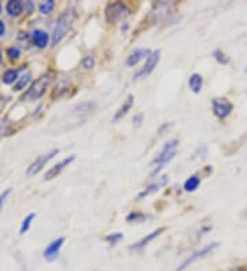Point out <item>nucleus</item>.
<instances>
[{
    "instance_id": "obj_1",
    "label": "nucleus",
    "mask_w": 247,
    "mask_h": 271,
    "mask_svg": "<svg viewBox=\"0 0 247 271\" xmlns=\"http://www.w3.org/2000/svg\"><path fill=\"white\" fill-rule=\"evenodd\" d=\"M76 15H77V12H76V8H73V7H69L68 10L60 14L54 27V32H52V40H51L52 45L60 43L62 38L68 34L70 27L73 25V22H74Z\"/></svg>"
},
{
    "instance_id": "obj_2",
    "label": "nucleus",
    "mask_w": 247,
    "mask_h": 271,
    "mask_svg": "<svg viewBox=\"0 0 247 271\" xmlns=\"http://www.w3.org/2000/svg\"><path fill=\"white\" fill-rule=\"evenodd\" d=\"M178 145V140L173 138V140H169L164 148L160 151V154L156 155V158L152 160V166H154V170L151 173V177H156L160 171L165 167L166 163H169L170 160L176 156V148Z\"/></svg>"
},
{
    "instance_id": "obj_3",
    "label": "nucleus",
    "mask_w": 247,
    "mask_h": 271,
    "mask_svg": "<svg viewBox=\"0 0 247 271\" xmlns=\"http://www.w3.org/2000/svg\"><path fill=\"white\" fill-rule=\"evenodd\" d=\"M50 82H51V75L50 74L42 75V77L34 81L32 85H30V88L25 92V95L22 96V100L32 101L40 99V97L46 93V90L48 88Z\"/></svg>"
},
{
    "instance_id": "obj_4",
    "label": "nucleus",
    "mask_w": 247,
    "mask_h": 271,
    "mask_svg": "<svg viewBox=\"0 0 247 271\" xmlns=\"http://www.w3.org/2000/svg\"><path fill=\"white\" fill-rule=\"evenodd\" d=\"M106 19L110 23H114V22L121 21L122 18L129 15V8L126 5L121 3V1H116V3H110V4L106 7Z\"/></svg>"
},
{
    "instance_id": "obj_5",
    "label": "nucleus",
    "mask_w": 247,
    "mask_h": 271,
    "mask_svg": "<svg viewBox=\"0 0 247 271\" xmlns=\"http://www.w3.org/2000/svg\"><path fill=\"white\" fill-rule=\"evenodd\" d=\"M218 247H220V244H218V243H212V244L204 247L202 250L195 251L194 254H191V255L188 256L187 259H186V261H184L183 263H182V265L178 267V270H176V271L186 270L188 266H191V265H192L194 262H196V261H199V259L204 258V256H208L209 254H212V252H213L216 248H218Z\"/></svg>"
},
{
    "instance_id": "obj_6",
    "label": "nucleus",
    "mask_w": 247,
    "mask_h": 271,
    "mask_svg": "<svg viewBox=\"0 0 247 271\" xmlns=\"http://www.w3.org/2000/svg\"><path fill=\"white\" fill-rule=\"evenodd\" d=\"M60 154V149H52L51 152H48V154H43L40 155L38 158H36V159L33 160L32 163L29 165V167H28L26 170V176L28 177H32V176H36L38 171L43 169L44 166L48 163L50 160L54 158L55 155Z\"/></svg>"
},
{
    "instance_id": "obj_7",
    "label": "nucleus",
    "mask_w": 247,
    "mask_h": 271,
    "mask_svg": "<svg viewBox=\"0 0 247 271\" xmlns=\"http://www.w3.org/2000/svg\"><path fill=\"white\" fill-rule=\"evenodd\" d=\"M232 110H234V106H232L231 101H228L226 99L217 97L213 100V112L217 118L224 119L231 114Z\"/></svg>"
},
{
    "instance_id": "obj_8",
    "label": "nucleus",
    "mask_w": 247,
    "mask_h": 271,
    "mask_svg": "<svg viewBox=\"0 0 247 271\" xmlns=\"http://www.w3.org/2000/svg\"><path fill=\"white\" fill-rule=\"evenodd\" d=\"M160 58H161V51H160V49H156L154 52H151L150 55H148V58L146 59V64L143 66V69L139 70V73L134 77V80H138L140 77H144V75L150 74L151 71L156 67V64L160 62Z\"/></svg>"
},
{
    "instance_id": "obj_9",
    "label": "nucleus",
    "mask_w": 247,
    "mask_h": 271,
    "mask_svg": "<svg viewBox=\"0 0 247 271\" xmlns=\"http://www.w3.org/2000/svg\"><path fill=\"white\" fill-rule=\"evenodd\" d=\"M64 243V237H60V239L54 240L52 243H50V245L44 250V259L48 262L55 261L58 255H60V251L62 248V245Z\"/></svg>"
},
{
    "instance_id": "obj_10",
    "label": "nucleus",
    "mask_w": 247,
    "mask_h": 271,
    "mask_svg": "<svg viewBox=\"0 0 247 271\" xmlns=\"http://www.w3.org/2000/svg\"><path fill=\"white\" fill-rule=\"evenodd\" d=\"M169 7H170V3H166V1H161L154 7V10L150 12V21L151 23H156V22L162 21L165 16H166L168 11H169Z\"/></svg>"
},
{
    "instance_id": "obj_11",
    "label": "nucleus",
    "mask_w": 247,
    "mask_h": 271,
    "mask_svg": "<svg viewBox=\"0 0 247 271\" xmlns=\"http://www.w3.org/2000/svg\"><path fill=\"white\" fill-rule=\"evenodd\" d=\"M74 155H72V156H69V158H66V159H64L62 162H60L58 165H55L54 167H51L48 171H47V174H46V177H44V180L46 181H50V180H54L55 177H58L62 173V170H64L66 169V166H69L73 160H74Z\"/></svg>"
},
{
    "instance_id": "obj_12",
    "label": "nucleus",
    "mask_w": 247,
    "mask_h": 271,
    "mask_svg": "<svg viewBox=\"0 0 247 271\" xmlns=\"http://www.w3.org/2000/svg\"><path fill=\"white\" fill-rule=\"evenodd\" d=\"M168 184V177L164 176V177H160L158 180L156 181V182H152V184H150V185L146 188L144 191L140 192L139 196H138V199L139 200H142V199H144V197L150 196V195H152V193H156V192H158L161 188H164V186Z\"/></svg>"
},
{
    "instance_id": "obj_13",
    "label": "nucleus",
    "mask_w": 247,
    "mask_h": 271,
    "mask_svg": "<svg viewBox=\"0 0 247 271\" xmlns=\"http://www.w3.org/2000/svg\"><path fill=\"white\" fill-rule=\"evenodd\" d=\"M150 49H146V48H139V49H134V52L130 53L126 59V64L128 66H134V64H138L142 60V59L148 58V55H150Z\"/></svg>"
},
{
    "instance_id": "obj_14",
    "label": "nucleus",
    "mask_w": 247,
    "mask_h": 271,
    "mask_svg": "<svg viewBox=\"0 0 247 271\" xmlns=\"http://www.w3.org/2000/svg\"><path fill=\"white\" fill-rule=\"evenodd\" d=\"M132 106H134V95H128V97L124 100L122 106L120 107L118 111L116 112V115H114L113 118V122H117V121H120L121 118L125 117V115L129 112V110L132 108Z\"/></svg>"
},
{
    "instance_id": "obj_15",
    "label": "nucleus",
    "mask_w": 247,
    "mask_h": 271,
    "mask_svg": "<svg viewBox=\"0 0 247 271\" xmlns=\"http://www.w3.org/2000/svg\"><path fill=\"white\" fill-rule=\"evenodd\" d=\"M164 230H165V228H160L156 229V230H154V232H151L150 234H147L146 237H143V239L140 240L139 243H136L134 245H132V248H134V250H140V248H143L146 245H148L152 240L156 239L158 236H161V234L164 233Z\"/></svg>"
},
{
    "instance_id": "obj_16",
    "label": "nucleus",
    "mask_w": 247,
    "mask_h": 271,
    "mask_svg": "<svg viewBox=\"0 0 247 271\" xmlns=\"http://www.w3.org/2000/svg\"><path fill=\"white\" fill-rule=\"evenodd\" d=\"M6 10L10 16H20L24 10V3L21 0H10L6 5Z\"/></svg>"
},
{
    "instance_id": "obj_17",
    "label": "nucleus",
    "mask_w": 247,
    "mask_h": 271,
    "mask_svg": "<svg viewBox=\"0 0 247 271\" xmlns=\"http://www.w3.org/2000/svg\"><path fill=\"white\" fill-rule=\"evenodd\" d=\"M48 40H50L48 34L44 32V30L38 29V30H34V32H33V43H34L36 47H38V48L47 47Z\"/></svg>"
},
{
    "instance_id": "obj_18",
    "label": "nucleus",
    "mask_w": 247,
    "mask_h": 271,
    "mask_svg": "<svg viewBox=\"0 0 247 271\" xmlns=\"http://www.w3.org/2000/svg\"><path fill=\"white\" fill-rule=\"evenodd\" d=\"M188 85H190V89L192 90L194 93H199L202 90V86H204V78L202 75L198 74V73H194L190 80H188Z\"/></svg>"
},
{
    "instance_id": "obj_19",
    "label": "nucleus",
    "mask_w": 247,
    "mask_h": 271,
    "mask_svg": "<svg viewBox=\"0 0 247 271\" xmlns=\"http://www.w3.org/2000/svg\"><path fill=\"white\" fill-rule=\"evenodd\" d=\"M199 184H200V178H199L198 176H191L186 182H184V189L187 192L196 191Z\"/></svg>"
},
{
    "instance_id": "obj_20",
    "label": "nucleus",
    "mask_w": 247,
    "mask_h": 271,
    "mask_svg": "<svg viewBox=\"0 0 247 271\" xmlns=\"http://www.w3.org/2000/svg\"><path fill=\"white\" fill-rule=\"evenodd\" d=\"M18 80V70H7L3 75V82L7 84V85H10V84H14L16 81Z\"/></svg>"
},
{
    "instance_id": "obj_21",
    "label": "nucleus",
    "mask_w": 247,
    "mask_h": 271,
    "mask_svg": "<svg viewBox=\"0 0 247 271\" xmlns=\"http://www.w3.org/2000/svg\"><path fill=\"white\" fill-rule=\"evenodd\" d=\"M54 7H55L54 0H47V1H43L42 4L38 5V10H40V12H42L43 15H47V14H50L51 11L54 10Z\"/></svg>"
},
{
    "instance_id": "obj_22",
    "label": "nucleus",
    "mask_w": 247,
    "mask_h": 271,
    "mask_svg": "<svg viewBox=\"0 0 247 271\" xmlns=\"http://www.w3.org/2000/svg\"><path fill=\"white\" fill-rule=\"evenodd\" d=\"M30 78H32V74L30 73H26V74H24L21 77V80L18 81L14 86V90H22L25 86L30 82Z\"/></svg>"
},
{
    "instance_id": "obj_23",
    "label": "nucleus",
    "mask_w": 247,
    "mask_h": 271,
    "mask_svg": "<svg viewBox=\"0 0 247 271\" xmlns=\"http://www.w3.org/2000/svg\"><path fill=\"white\" fill-rule=\"evenodd\" d=\"M34 214H29L26 218L24 219V222H22L21 225V229H20V234H25L29 230V228H30V225H32V221L34 219Z\"/></svg>"
},
{
    "instance_id": "obj_24",
    "label": "nucleus",
    "mask_w": 247,
    "mask_h": 271,
    "mask_svg": "<svg viewBox=\"0 0 247 271\" xmlns=\"http://www.w3.org/2000/svg\"><path fill=\"white\" fill-rule=\"evenodd\" d=\"M147 218V215L142 213H130L126 217V221H128L129 224H132V222H143Z\"/></svg>"
},
{
    "instance_id": "obj_25",
    "label": "nucleus",
    "mask_w": 247,
    "mask_h": 271,
    "mask_svg": "<svg viewBox=\"0 0 247 271\" xmlns=\"http://www.w3.org/2000/svg\"><path fill=\"white\" fill-rule=\"evenodd\" d=\"M7 56L10 60H16L21 56V49L18 47H10L7 49Z\"/></svg>"
},
{
    "instance_id": "obj_26",
    "label": "nucleus",
    "mask_w": 247,
    "mask_h": 271,
    "mask_svg": "<svg viewBox=\"0 0 247 271\" xmlns=\"http://www.w3.org/2000/svg\"><path fill=\"white\" fill-rule=\"evenodd\" d=\"M82 66L86 67V70H91L95 67V58L92 56V55H86L82 59Z\"/></svg>"
},
{
    "instance_id": "obj_27",
    "label": "nucleus",
    "mask_w": 247,
    "mask_h": 271,
    "mask_svg": "<svg viewBox=\"0 0 247 271\" xmlns=\"http://www.w3.org/2000/svg\"><path fill=\"white\" fill-rule=\"evenodd\" d=\"M124 239V234L122 233H113V234H108V237H106V241L110 243V244H117L118 241Z\"/></svg>"
},
{
    "instance_id": "obj_28",
    "label": "nucleus",
    "mask_w": 247,
    "mask_h": 271,
    "mask_svg": "<svg viewBox=\"0 0 247 271\" xmlns=\"http://www.w3.org/2000/svg\"><path fill=\"white\" fill-rule=\"evenodd\" d=\"M11 193V189L8 188V189H6L2 195H0V213H2V210H3V207H4L6 202H7V199H8V196H10Z\"/></svg>"
},
{
    "instance_id": "obj_29",
    "label": "nucleus",
    "mask_w": 247,
    "mask_h": 271,
    "mask_svg": "<svg viewBox=\"0 0 247 271\" xmlns=\"http://www.w3.org/2000/svg\"><path fill=\"white\" fill-rule=\"evenodd\" d=\"M214 58L221 62V63H228V58H226V55L221 52V51H216L214 52Z\"/></svg>"
},
{
    "instance_id": "obj_30",
    "label": "nucleus",
    "mask_w": 247,
    "mask_h": 271,
    "mask_svg": "<svg viewBox=\"0 0 247 271\" xmlns=\"http://www.w3.org/2000/svg\"><path fill=\"white\" fill-rule=\"evenodd\" d=\"M142 122H143V114H136L134 118V123L136 128H139L140 125H142Z\"/></svg>"
},
{
    "instance_id": "obj_31",
    "label": "nucleus",
    "mask_w": 247,
    "mask_h": 271,
    "mask_svg": "<svg viewBox=\"0 0 247 271\" xmlns=\"http://www.w3.org/2000/svg\"><path fill=\"white\" fill-rule=\"evenodd\" d=\"M6 32V25H4V22L3 21H0V36H3Z\"/></svg>"
},
{
    "instance_id": "obj_32",
    "label": "nucleus",
    "mask_w": 247,
    "mask_h": 271,
    "mask_svg": "<svg viewBox=\"0 0 247 271\" xmlns=\"http://www.w3.org/2000/svg\"><path fill=\"white\" fill-rule=\"evenodd\" d=\"M230 271H246V270H244L243 267H236V269H232V270Z\"/></svg>"
},
{
    "instance_id": "obj_33",
    "label": "nucleus",
    "mask_w": 247,
    "mask_h": 271,
    "mask_svg": "<svg viewBox=\"0 0 247 271\" xmlns=\"http://www.w3.org/2000/svg\"><path fill=\"white\" fill-rule=\"evenodd\" d=\"M2 56H3V53H2V49H0V63H2Z\"/></svg>"
},
{
    "instance_id": "obj_34",
    "label": "nucleus",
    "mask_w": 247,
    "mask_h": 271,
    "mask_svg": "<svg viewBox=\"0 0 247 271\" xmlns=\"http://www.w3.org/2000/svg\"><path fill=\"white\" fill-rule=\"evenodd\" d=\"M0 12H2V3H0Z\"/></svg>"
}]
</instances>
